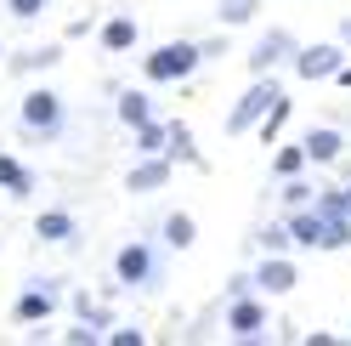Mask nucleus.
Segmentation results:
<instances>
[{
  "mask_svg": "<svg viewBox=\"0 0 351 346\" xmlns=\"http://www.w3.org/2000/svg\"><path fill=\"white\" fill-rule=\"evenodd\" d=\"M199 62H204V51L193 46V40H165V46H153L142 57V74L153 85H176V80H187L193 69H199Z\"/></svg>",
  "mask_w": 351,
  "mask_h": 346,
  "instance_id": "obj_1",
  "label": "nucleus"
},
{
  "mask_svg": "<svg viewBox=\"0 0 351 346\" xmlns=\"http://www.w3.org/2000/svg\"><path fill=\"white\" fill-rule=\"evenodd\" d=\"M278 97H283V85H278L272 74H255V85H250V91L232 102V114H227V137H244V131H255V125H261V114H267V108H272Z\"/></svg>",
  "mask_w": 351,
  "mask_h": 346,
  "instance_id": "obj_2",
  "label": "nucleus"
},
{
  "mask_svg": "<svg viewBox=\"0 0 351 346\" xmlns=\"http://www.w3.org/2000/svg\"><path fill=\"white\" fill-rule=\"evenodd\" d=\"M17 119H23L29 137H57L62 131V97L46 91V85H34V91H23V102H17Z\"/></svg>",
  "mask_w": 351,
  "mask_h": 346,
  "instance_id": "obj_3",
  "label": "nucleus"
},
{
  "mask_svg": "<svg viewBox=\"0 0 351 346\" xmlns=\"http://www.w3.org/2000/svg\"><path fill=\"white\" fill-rule=\"evenodd\" d=\"M295 74L300 80H335L346 62V40H317V46H295Z\"/></svg>",
  "mask_w": 351,
  "mask_h": 346,
  "instance_id": "obj_4",
  "label": "nucleus"
},
{
  "mask_svg": "<svg viewBox=\"0 0 351 346\" xmlns=\"http://www.w3.org/2000/svg\"><path fill=\"white\" fill-rule=\"evenodd\" d=\"M170 170H176L170 154H136V165L125 170V193H159L170 187Z\"/></svg>",
  "mask_w": 351,
  "mask_h": 346,
  "instance_id": "obj_5",
  "label": "nucleus"
},
{
  "mask_svg": "<svg viewBox=\"0 0 351 346\" xmlns=\"http://www.w3.org/2000/svg\"><path fill=\"white\" fill-rule=\"evenodd\" d=\"M227 330H232V341H261L267 335V301H255V295L227 301Z\"/></svg>",
  "mask_w": 351,
  "mask_h": 346,
  "instance_id": "obj_6",
  "label": "nucleus"
},
{
  "mask_svg": "<svg viewBox=\"0 0 351 346\" xmlns=\"http://www.w3.org/2000/svg\"><path fill=\"white\" fill-rule=\"evenodd\" d=\"M295 284H300V267L289 255H261V267H255V290L261 295H289Z\"/></svg>",
  "mask_w": 351,
  "mask_h": 346,
  "instance_id": "obj_7",
  "label": "nucleus"
},
{
  "mask_svg": "<svg viewBox=\"0 0 351 346\" xmlns=\"http://www.w3.org/2000/svg\"><path fill=\"white\" fill-rule=\"evenodd\" d=\"M283 57H295V34L289 29H267L255 40V51H250V74H272Z\"/></svg>",
  "mask_w": 351,
  "mask_h": 346,
  "instance_id": "obj_8",
  "label": "nucleus"
},
{
  "mask_svg": "<svg viewBox=\"0 0 351 346\" xmlns=\"http://www.w3.org/2000/svg\"><path fill=\"white\" fill-rule=\"evenodd\" d=\"M114 273H119V284H125V290H142V284H153V250L130 239V244L114 255Z\"/></svg>",
  "mask_w": 351,
  "mask_h": 346,
  "instance_id": "obj_9",
  "label": "nucleus"
},
{
  "mask_svg": "<svg viewBox=\"0 0 351 346\" xmlns=\"http://www.w3.org/2000/svg\"><path fill=\"white\" fill-rule=\"evenodd\" d=\"M283 227H289V239H295L300 250H323V227H328V216H323L317 205H295Z\"/></svg>",
  "mask_w": 351,
  "mask_h": 346,
  "instance_id": "obj_10",
  "label": "nucleus"
},
{
  "mask_svg": "<svg viewBox=\"0 0 351 346\" xmlns=\"http://www.w3.org/2000/svg\"><path fill=\"white\" fill-rule=\"evenodd\" d=\"M51 312H57V290H51V284H29L23 295L12 301V318H17V323H46Z\"/></svg>",
  "mask_w": 351,
  "mask_h": 346,
  "instance_id": "obj_11",
  "label": "nucleus"
},
{
  "mask_svg": "<svg viewBox=\"0 0 351 346\" xmlns=\"http://www.w3.org/2000/svg\"><path fill=\"white\" fill-rule=\"evenodd\" d=\"M306 159L312 165H340L346 159V131H335V125H317V131H306Z\"/></svg>",
  "mask_w": 351,
  "mask_h": 346,
  "instance_id": "obj_12",
  "label": "nucleus"
},
{
  "mask_svg": "<svg viewBox=\"0 0 351 346\" xmlns=\"http://www.w3.org/2000/svg\"><path fill=\"white\" fill-rule=\"evenodd\" d=\"M34 239L40 244H69L74 239V216L69 210H40L34 216Z\"/></svg>",
  "mask_w": 351,
  "mask_h": 346,
  "instance_id": "obj_13",
  "label": "nucleus"
},
{
  "mask_svg": "<svg viewBox=\"0 0 351 346\" xmlns=\"http://www.w3.org/2000/svg\"><path fill=\"white\" fill-rule=\"evenodd\" d=\"M136 40H142V29H136V17H108V23H102V51H130V46H136Z\"/></svg>",
  "mask_w": 351,
  "mask_h": 346,
  "instance_id": "obj_14",
  "label": "nucleus"
},
{
  "mask_svg": "<svg viewBox=\"0 0 351 346\" xmlns=\"http://www.w3.org/2000/svg\"><path fill=\"white\" fill-rule=\"evenodd\" d=\"M114 114H119V125L136 131V125L153 119V97H147V91H119V108H114Z\"/></svg>",
  "mask_w": 351,
  "mask_h": 346,
  "instance_id": "obj_15",
  "label": "nucleus"
},
{
  "mask_svg": "<svg viewBox=\"0 0 351 346\" xmlns=\"http://www.w3.org/2000/svg\"><path fill=\"white\" fill-rule=\"evenodd\" d=\"M62 62V46H29L23 57H12V69L17 74H46V69H57Z\"/></svg>",
  "mask_w": 351,
  "mask_h": 346,
  "instance_id": "obj_16",
  "label": "nucleus"
},
{
  "mask_svg": "<svg viewBox=\"0 0 351 346\" xmlns=\"http://www.w3.org/2000/svg\"><path fill=\"white\" fill-rule=\"evenodd\" d=\"M193 239H199V222H193L187 210L165 216V244H170V250H193Z\"/></svg>",
  "mask_w": 351,
  "mask_h": 346,
  "instance_id": "obj_17",
  "label": "nucleus"
},
{
  "mask_svg": "<svg viewBox=\"0 0 351 346\" xmlns=\"http://www.w3.org/2000/svg\"><path fill=\"white\" fill-rule=\"evenodd\" d=\"M165 154H170V159H182V165H193V170H204V159H199V148H193V131H187L182 119L170 125V142H165Z\"/></svg>",
  "mask_w": 351,
  "mask_h": 346,
  "instance_id": "obj_18",
  "label": "nucleus"
},
{
  "mask_svg": "<svg viewBox=\"0 0 351 346\" xmlns=\"http://www.w3.org/2000/svg\"><path fill=\"white\" fill-rule=\"evenodd\" d=\"M283 125H289V97H278L267 114H261V125H255V131H261V148L278 142V137H283Z\"/></svg>",
  "mask_w": 351,
  "mask_h": 346,
  "instance_id": "obj_19",
  "label": "nucleus"
},
{
  "mask_svg": "<svg viewBox=\"0 0 351 346\" xmlns=\"http://www.w3.org/2000/svg\"><path fill=\"white\" fill-rule=\"evenodd\" d=\"M255 12H261V0H215V17H221L227 29H244Z\"/></svg>",
  "mask_w": 351,
  "mask_h": 346,
  "instance_id": "obj_20",
  "label": "nucleus"
},
{
  "mask_svg": "<svg viewBox=\"0 0 351 346\" xmlns=\"http://www.w3.org/2000/svg\"><path fill=\"white\" fill-rule=\"evenodd\" d=\"M136 154H165V142H170V125H159V119H147V125H136Z\"/></svg>",
  "mask_w": 351,
  "mask_h": 346,
  "instance_id": "obj_21",
  "label": "nucleus"
},
{
  "mask_svg": "<svg viewBox=\"0 0 351 346\" xmlns=\"http://www.w3.org/2000/svg\"><path fill=\"white\" fill-rule=\"evenodd\" d=\"M0 187H6V193H34V176L12 154H0Z\"/></svg>",
  "mask_w": 351,
  "mask_h": 346,
  "instance_id": "obj_22",
  "label": "nucleus"
},
{
  "mask_svg": "<svg viewBox=\"0 0 351 346\" xmlns=\"http://www.w3.org/2000/svg\"><path fill=\"white\" fill-rule=\"evenodd\" d=\"M306 165H312V159H306V142H289V148H278V159H272V170H278V176H300Z\"/></svg>",
  "mask_w": 351,
  "mask_h": 346,
  "instance_id": "obj_23",
  "label": "nucleus"
},
{
  "mask_svg": "<svg viewBox=\"0 0 351 346\" xmlns=\"http://www.w3.org/2000/svg\"><path fill=\"white\" fill-rule=\"evenodd\" d=\"M351 244V216H328L323 227V250H346Z\"/></svg>",
  "mask_w": 351,
  "mask_h": 346,
  "instance_id": "obj_24",
  "label": "nucleus"
},
{
  "mask_svg": "<svg viewBox=\"0 0 351 346\" xmlns=\"http://www.w3.org/2000/svg\"><path fill=\"white\" fill-rule=\"evenodd\" d=\"M312 199H317V187H312V182L283 176V205H289V210H295V205H312Z\"/></svg>",
  "mask_w": 351,
  "mask_h": 346,
  "instance_id": "obj_25",
  "label": "nucleus"
},
{
  "mask_svg": "<svg viewBox=\"0 0 351 346\" xmlns=\"http://www.w3.org/2000/svg\"><path fill=\"white\" fill-rule=\"evenodd\" d=\"M255 244H261V255H283L295 239H289V227H261V239H255Z\"/></svg>",
  "mask_w": 351,
  "mask_h": 346,
  "instance_id": "obj_26",
  "label": "nucleus"
},
{
  "mask_svg": "<svg viewBox=\"0 0 351 346\" xmlns=\"http://www.w3.org/2000/svg\"><path fill=\"white\" fill-rule=\"evenodd\" d=\"M46 6H51V0H6V12H12V17H23V23H29V17H40Z\"/></svg>",
  "mask_w": 351,
  "mask_h": 346,
  "instance_id": "obj_27",
  "label": "nucleus"
},
{
  "mask_svg": "<svg viewBox=\"0 0 351 346\" xmlns=\"http://www.w3.org/2000/svg\"><path fill=\"white\" fill-rule=\"evenodd\" d=\"M69 341H74V346H97L102 335H97V323H91V318H80V330H69Z\"/></svg>",
  "mask_w": 351,
  "mask_h": 346,
  "instance_id": "obj_28",
  "label": "nucleus"
},
{
  "mask_svg": "<svg viewBox=\"0 0 351 346\" xmlns=\"http://www.w3.org/2000/svg\"><path fill=\"white\" fill-rule=\"evenodd\" d=\"M108 341H114V346H142L147 335H142V330H114V335H108Z\"/></svg>",
  "mask_w": 351,
  "mask_h": 346,
  "instance_id": "obj_29",
  "label": "nucleus"
},
{
  "mask_svg": "<svg viewBox=\"0 0 351 346\" xmlns=\"http://www.w3.org/2000/svg\"><path fill=\"white\" fill-rule=\"evenodd\" d=\"M335 85H346V91H351V62H340V74H335Z\"/></svg>",
  "mask_w": 351,
  "mask_h": 346,
  "instance_id": "obj_30",
  "label": "nucleus"
},
{
  "mask_svg": "<svg viewBox=\"0 0 351 346\" xmlns=\"http://www.w3.org/2000/svg\"><path fill=\"white\" fill-rule=\"evenodd\" d=\"M340 205H346V216H351V170H346V187H340Z\"/></svg>",
  "mask_w": 351,
  "mask_h": 346,
  "instance_id": "obj_31",
  "label": "nucleus"
},
{
  "mask_svg": "<svg viewBox=\"0 0 351 346\" xmlns=\"http://www.w3.org/2000/svg\"><path fill=\"white\" fill-rule=\"evenodd\" d=\"M340 40H346V46H351V17H346V23H340Z\"/></svg>",
  "mask_w": 351,
  "mask_h": 346,
  "instance_id": "obj_32",
  "label": "nucleus"
},
{
  "mask_svg": "<svg viewBox=\"0 0 351 346\" xmlns=\"http://www.w3.org/2000/svg\"><path fill=\"white\" fill-rule=\"evenodd\" d=\"M0 57H6V46H0Z\"/></svg>",
  "mask_w": 351,
  "mask_h": 346,
  "instance_id": "obj_33",
  "label": "nucleus"
}]
</instances>
